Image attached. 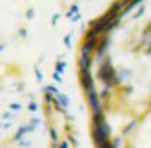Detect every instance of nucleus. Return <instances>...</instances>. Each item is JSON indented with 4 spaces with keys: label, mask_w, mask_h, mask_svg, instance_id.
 Masks as SVG:
<instances>
[{
    "label": "nucleus",
    "mask_w": 151,
    "mask_h": 148,
    "mask_svg": "<svg viewBox=\"0 0 151 148\" xmlns=\"http://www.w3.org/2000/svg\"><path fill=\"white\" fill-rule=\"evenodd\" d=\"M78 65H80V70H89L90 68V55L81 54V58L78 61Z\"/></svg>",
    "instance_id": "nucleus-3"
},
{
    "label": "nucleus",
    "mask_w": 151,
    "mask_h": 148,
    "mask_svg": "<svg viewBox=\"0 0 151 148\" xmlns=\"http://www.w3.org/2000/svg\"><path fill=\"white\" fill-rule=\"evenodd\" d=\"M80 78H81V84H83V87L87 90V93L94 92V86H93L92 75H90V71H89V70H81Z\"/></svg>",
    "instance_id": "nucleus-1"
},
{
    "label": "nucleus",
    "mask_w": 151,
    "mask_h": 148,
    "mask_svg": "<svg viewBox=\"0 0 151 148\" xmlns=\"http://www.w3.org/2000/svg\"><path fill=\"white\" fill-rule=\"evenodd\" d=\"M89 103H90V106H92V109H93L94 113H100V112H102V108H100V105H99L97 96H96L94 92L89 93Z\"/></svg>",
    "instance_id": "nucleus-2"
}]
</instances>
